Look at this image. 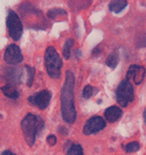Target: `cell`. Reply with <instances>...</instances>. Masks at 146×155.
<instances>
[{
	"mask_svg": "<svg viewBox=\"0 0 146 155\" xmlns=\"http://www.w3.org/2000/svg\"><path fill=\"white\" fill-rule=\"evenodd\" d=\"M139 143L138 142H136V141H133V142H130V143H127L126 146H125V150L127 152V153H134V152H137L139 149Z\"/></svg>",
	"mask_w": 146,
	"mask_h": 155,
	"instance_id": "2e32d148",
	"label": "cell"
},
{
	"mask_svg": "<svg viewBox=\"0 0 146 155\" xmlns=\"http://www.w3.org/2000/svg\"><path fill=\"white\" fill-rule=\"evenodd\" d=\"M144 121H145V125H146V109L144 111Z\"/></svg>",
	"mask_w": 146,
	"mask_h": 155,
	"instance_id": "603a6c76",
	"label": "cell"
},
{
	"mask_svg": "<svg viewBox=\"0 0 146 155\" xmlns=\"http://www.w3.org/2000/svg\"><path fill=\"white\" fill-rule=\"evenodd\" d=\"M1 155H15L14 153H12L11 150H5V152H2Z\"/></svg>",
	"mask_w": 146,
	"mask_h": 155,
	"instance_id": "44dd1931",
	"label": "cell"
},
{
	"mask_svg": "<svg viewBox=\"0 0 146 155\" xmlns=\"http://www.w3.org/2000/svg\"><path fill=\"white\" fill-rule=\"evenodd\" d=\"M67 155H84L83 154V149L81 147V145L74 143L67 149Z\"/></svg>",
	"mask_w": 146,
	"mask_h": 155,
	"instance_id": "4fadbf2b",
	"label": "cell"
},
{
	"mask_svg": "<svg viewBox=\"0 0 146 155\" xmlns=\"http://www.w3.org/2000/svg\"><path fill=\"white\" fill-rule=\"evenodd\" d=\"M126 5H127V2H126L125 0H114V1L110 2L109 8H110L111 12L119 13L122 9H124V8L126 7Z\"/></svg>",
	"mask_w": 146,
	"mask_h": 155,
	"instance_id": "7c38bea8",
	"label": "cell"
},
{
	"mask_svg": "<svg viewBox=\"0 0 146 155\" xmlns=\"http://www.w3.org/2000/svg\"><path fill=\"white\" fill-rule=\"evenodd\" d=\"M117 64H118V56H117V54L109 55L108 60H107V65L112 68V69H115L117 67Z\"/></svg>",
	"mask_w": 146,
	"mask_h": 155,
	"instance_id": "9a60e30c",
	"label": "cell"
},
{
	"mask_svg": "<svg viewBox=\"0 0 146 155\" xmlns=\"http://www.w3.org/2000/svg\"><path fill=\"white\" fill-rule=\"evenodd\" d=\"M144 77H145V68L144 67L138 65V64H132L127 69L126 79L130 82H133L134 84H140Z\"/></svg>",
	"mask_w": 146,
	"mask_h": 155,
	"instance_id": "9c48e42d",
	"label": "cell"
},
{
	"mask_svg": "<svg viewBox=\"0 0 146 155\" xmlns=\"http://www.w3.org/2000/svg\"><path fill=\"white\" fill-rule=\"evenodd\" d=\"M26 70L28 72V81H27V85L32 86V83H33V79H34V74H35V70L34 68H32L29 65L26 67Z\"/></svg>",
	"mask_w": 146,
	"mask_h": 155,
	"instance_id": "e0dca14e",
	"label": "cell"
},
{
	"mask_svg": "<svg viewBox=\"0 0 146 155\" xmlns=\"http://www.w3.org/2000/svg\"><path fill=\"white\" fill-rule=\"evenodd\" d=\"M4 58H5V62L7 64H19L20 62H22L23 60L22 53L16 45H9L6 48Z\"/></svg>",
	"mask_w": 146,
	"mask_h": 155,
	"instance_id": "ba28073f",
	"label": "cell"
},
{
	"mask_svg": "<svg viewBox=\"0 0 146 155\" xmlns=\"http://www.w3.org/2000/svg\"><path fill=\"white\" fill-rule=\"evenodd\" d=\"M45 65L47 74L52 78H60L62 69V60L54 47H48L45 54Z\"/></svg>",
	"mask_w": 146,
	"mask_h": 155,
	"instance_id": "3957f363",
	"label": "cell"
},
{
	"mask_svg": "<svg viewBox=\"0 0 146 155\" xmlns=\"http://www.w3.org/2000/svg\"><path fill=\"white\" fill-rule=\"evenodd\" d=\"M105 126H107V121L102 117H92L85 123L84 127H83V133L85 135L95 134V133H98L100 131L104 130Z\"/></svg>",
	"mask_w": 146,
	"mask_h": 155,
	"instance_id": "8992f818",
	"label": "cell"
},
{
	"mask_svg": "<svg viewBox=\"0 0 146 155\" xmlns=\"http://www.w3.org/2000/svg\"><path fill=\"white\" fill-rule=\"evenodd\" d=\"M74 46V40H68L66 41L64 46H63V56L66 60H68L70 57V50H71V47Z\"/></svg>",
	"mask_w": 146,
	"mask_h": 155,
	"instance_id": "5bb4252c",
	"label": "cell"
},
{
	"mask_svg": "<svg viewBox=\"0 0 146 155\" xmlns=\"http://www.w3.org/2000/svg\"><path fill=\"white\" fill-rule=\"evenodd\" d=\"M6 25H7V31L8 34L14 41L20 40L21 35H22V22L20 20L19 15L16 14L14 11H9L7 15V20H6Z\"/></svg>",
	"mask_w": 146,
	"mask_h": 155,
	"instance_id": "5b68a950",
	"label": "cell"
},
{
	"mask_svg": "<svg viewBox=\"0 0 146 155\" xmlns=\"http://www.w3.org/2000/svg\"><path fill=\"white\" fill-rule=\"evenodd\" d=\"M28 101L31 103V105H33V106H35V107H38L40 110H45L49 105L50 92L48 90H42V91L31 96L28 98Z\"/></svg>",
	"mask_w": 146,
	"mask_h": 155,
	"instance_id": "52a82bcc",
	"label": "cell"
},
{
	"mask_svg": "<svg viewBox=\"0 0 146 155\" xmlns=\"http://www.w3.org/2000/svg\"><path fill=\"white\" fill-rule=\"evenodd\" d=\"M104 117H105V119L108 121L115 123V121H117L122 117V110L119 109L118 106H110V107H108V109L105 110Z\"/></svg>",
	"mask_w": 146,
	"mask_h": 155,
	"instance_id": "30bf717a",
	"label": "cell"
},
{
	"mask_svg": "<svg viewBox=\"0 0 146 155\" xmlns=\"http://www.w3.org/2000/svg\"><path fill=\"white\" fill-rule=\"evenodd\" d=\"M45 126V121L41 117L35 114H27L21 121V128L26 142L28 146H33L35 139Z\"/></svg>",
	"mask_w": 146,
	"mask_h": 155,
	"instance_id": "7a4b0ae2",
	"label": "cell"
},
{
	"mask_svg": "<svg viewBox=\"0 0 146 155\" xmlns=\"http://www.w3.org/2000/svg\"><path fill=\"white\" fill-rule=\"evenodd\" d=\"M116 98H117V103L122 107H126L130 103L133 101L134 94H133V87L130 81L123 79L119 83L117 91H116Z\"/></svg>",
	"mask_w": 146,
	"mask_h": 155,
	"instance_id": "277c9868",
	"label": "cell"
},
{
	"mask_svg": "<svg viewBox=\"0 0 146 155\" xmlns=\"http://www.w3.org/2000/svg\"><path fill=\"white\" fill-rule=\"evenodd\" d=\"M100 48H97V49H95V50H92V55H93V56H96V55H98L100 54Z\"/></svg>",
	"mask_w": 146,
	"mask_h": 155,
	"instance_id": "7402d4cb",
	"label": "cell"
},
{
	"mask_svg": "<svg viewBox=\"0 0 146 155\" xmlns=\"http://www.w3.org/2000/svg\"><path fill=\"white\" fill-rule=\"evenodd\" d=\"M47 142H48L50 146H54L55 143H56V137H55V135H49V137L47 138Z\"/></svg>",
	"mask_w": 146,
	"mask_h": 155,
	"instance_id": "ffe728a7",
	"label": "cell"
},
{
	"mask_svg": "<svg viewBox=\"0 0 146 155\" xmlns=\"http://www.w3.org/2000/svg\"><path fill=\"white\" fill-rule=\"evenodd\" d=\"M74 86H75V77L71 71H67L66 81L63 83L61 91V112L63 120L68 124H73L76 120Z\"/></svg>",
	"mask_w": 146,
	"mask_h": 155,
	"instance_id": "6da1fadb",
	"label": "cell"
},
{
	"mask_svg": "<svg viewBox=\"0 0 146 155\" xmlns=\"http://www.w3.org/2000/svg\"><path fill=\"white\" fill-rule=\"evenodd\" d=\"M92 94H93V87H92L91 85L84 86V89H83V92H82V96L84 97L85 99H89V98L91 97Z\"/></svg>",
	"mask_w": 146,
	"mask_h": 155,
	"instance_id": "ac0fdd59",
	"label": "cell"
},
{
	"mask_svg": "<svg viewBox=\"0 0 146 155\" xmlns=\"http://www.w3.org/2000/svg\"><path fill=\"white\" fill-rule=\"evenodd\" d=\"M1 91L4 92V94L8 97V98H11V99H16L18 97H19V91L16 90L14 86H12L11 84H7V85L2 86L1 87Z\"/></svg>",
	"mask_w": 146,
	"mask_h": 155,
	"instance_id": "8fae6325",
	"label": "cell"
},
{
	"mask_svg": "<svg viewBox=\"0 0 146 155\" xmlns=\"http://www.w3.org/2000/svg\"><path fill=\"white\" fill-rule=\"evenodd\" d=\"M64 15L66 14V12L64 11H62L61 8H59V9H53V11H50L49 13H48V15L50 16V18H54V16H57V15Z\"/></svg>",
	"mask_w": 146,
	"mask_h": 155,
	"instance_id": "d6986e66",
	"label": "cell"
}]
</instances>
